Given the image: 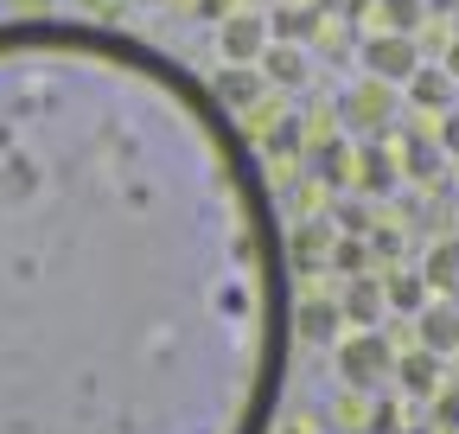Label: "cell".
<instances>
[{"mask_svg":"<svg viewBox=\"0 0 459 434\" xmlns=\"http://www.w3.org/2000/svg\"><path fill=\"white\" fill-rule=\"evenodd\" d=\"M287 333L211 83L108 20L0 26V434H262Z\"/></svg>","mask_w":459,"mask_h":434,"instance_id":"obj_1","label":"cell"},{"mask_svg":"<svg viewBox=\"0 0 459 434\" xmlns=\"http://www.w3.org/2000/svg\"><path fill=\"white\" fill-rule=\"evenodd\" d=\"M338 384H344V390H358V396L395 384V345L377 333V326H358V333H344V339H338Z\"/></svg>","mask_w":459,"mask_h":434,"instance_id":"obj_2","label":"cell"},{"mask_svg":"<svg viewBox=\"0 0 459 434\" xmlns=\"http://www.w3.org/2000/svg\"><path fill=\"white\" fill-rule=\"evenodd\" d=\"M358 65H364V77H377V83H409L415 71H421V51H415V32H370L364 45H358Z\"/></svg>","mask_w":459,"mask_h":434,"instance_id":"obj_3","label":"cell"},{"mask_svg":"<svg viewBox=\"0 0 459 434\" xmlns=\"http://www.w3.org/2000/svg\"><path fill=\"white\" fill-rule=\"evenodd\" d=\"M268 13H237L230 7L217 20V51H223V65H262V51H268Z\"/></svg>","mask_w":459,"mask_h":434,"instance_id":"obj_4","label":"cell"},{"mask_svg":"<svg viewBox=\"0 0 459 434\" xmlns=\"http://www.w3.org/2000/svg\"><path fill=\"white\" fill-rule=\"evenodd\" d=\"M389 90L395 83H377V77H364L358 90H344L338 96V116H344V128H358V135H383L389 128Z\"/></svg>","mask_w":459,"mask_h":434,"instance_id":"obj_5","label":"cell"},{"mask_svg":"<svg viewBox=\"0 0 459 434\" xmlns=\"http://www.w3.org/2000/svg\"><path fill=\"white\" fill-rule=\"evenodd\" d=\"M262 90H268L262 65H223V71L211 77V96H217L223 116H249V108L262 102Z\"/></svg>","mask_w":459,"mask_h":434,"instance_id":"obj_6","label":"cell"},{"mask_svg":"<svg viewBox=\"0 0 459 434\" xmlns=\"http://www.w3.org/2000/svg\"><path fill=\"white\" fill-rule=\"evenodd\" d=\"M415 333H421V345H428V352L453 358V352H459V300H453V294L428 300V307L415 313Z\"/></svg>","mask_w":459,"mask_h":434,"instance_id":"obj_7","label":"cell"},{"mask_svg":"<svg viewBox=\"0 0 459 434\" xmlns=\"http://www.w3.org/2000/svg\"><path fill=\"white\" fill-rule=\"evenodd\" d=\"M287 319H294V333H300L307 345H332V339H338V326H344V307H338V300L307 294V300L287 307Z\"/></svg>","mask_w":459,"mask_h":434,"instance_id":"obj_8","label":"cell"},{"mask_svg":"<svg viewBox=\"0 0 459 434\" xmlns=\"http://www.w3.org/2000/svg\"><path fill=\"white\" fill-rule=\"evenodd\" d=\"M262 77H268L274 90H300V83L313 77L307 45H294V39H268V51H262Z\"/></svg>","mask_w":459,"mask_h":434,"instance_id":"obj_9","label":"cell"},{"mask_svg":"<svg viewBox=\"0 0 459 434\" xmlns=\"http://www.w3.org/2000/svg\"><path fill=\"white\" fill-rule=\"evenodd\" d=\"M440 377H446V358L415 345L409 358H395V384L409 390V396H440Z\"/></svg>","mask_w":459,"mask_h":434,"instance_id":"obj_10","label":"cell"},{"mask_svg":"<svg viewBox=\"0 0 459 434\" xmlns=\"http://www.w3.org/2000/svg\"><path fill=\"white\" fill-rule=\"evenodd\" d=\"M402 90H409V102H415V108H434V116H446V108L459 102V83H453V71H446V65H421Z\"/></svg>","mask_w":459,"mask_h":434,"instance_id":"obj_11","label":"cell"},{"mask_svg":"<svg viewBox=\"0 0 459 434\" xmlns=\"http://www.w3.org/2000/svg\"><path fill=\"white\" fill-rule=\"evenodd\" d=\"M338 307H344V319H351V326H377L383 307H389V294H383V282L351 275V282H344V294H338Z\"/></svg>","mask_w":459,"mask_h":434,"instance_id":"obj_12","label":"cell"},{"mask_svg":"<svg viewBox=\"0 0 459 434\" xmlns=\"http://www.w3.org/2000/svg\"><path fill=\"white\" fill-rule=\"evenodd\" d=\"M319 20H325V7H319V0H313V7H294V0L268 7V32H274V39H294V45H307V39L319 32Z\"/></svg>","mask_w":459,"mask_h":434,"instance_id":"obj_13","label":"cell"},{"mask_svg":"<svg viewBox=\"0 0 459 434\" xmlns=\"http://www.w3.org/2000/svg\"><path fill=\"white\" fill-rule=\"evenodd\" d=\"M421 282L434 294H459V237H440L428 256H421Z\"/></svg>","mask_w":459,"mask_h":434,"instance_id":"obj_14","label":"cell"},{"mask_svg":"<svg viewBox=\"0 0 459 434\" xmlns=\"http://www.w3.org/2000/svg\"><path fill=\"white\" fill-rule=\"evenodd\" d=\"M370 13H377V26H383V32H421L428 0H370Z\"/></svg>","mask_w":459,"mask_h":434,"instance_id":"obj_15","label":"cell"},{"mask_svg":"<svg viewBox=\"0 0 459 434\" xmlns=\"http://www.w3.org/2000/svg\"><path fill=\"white\" fill-rule=\"evenodd\" d=\"M383 294H389V313H421V307L434 300V288H428L421 275H389Z\"/></svg>","mask_w":459,"mask_h":434,"instance_id":"obj_16","label":"cell"},{"mask_svg":"<svg viewBox=\"0 0 459 434\" xmlns=\"http://www.w3.org/2000/svg\"><path fill=\"white\" fill-rule=\"evenodd\" d=\"M351 173H358L364 192H389V186H395V167H389V153H383V147H364Z\"/></svg>","mask_w":459,"mask_h":434,"instance_id":"obj_17","label":"cell"},{"mask_svg":"<svg viewBox=\"0 0 459 434\" xmlns=\"http://www.w3.org/2000/svg\"><path fill=\"white\" fill-rule=\"evenodd\" d=\"M313 167L332 179V186H344V179H351V147H344V141H332V147H319L313 153Z\"/></svg>","mask_w":459,"mask_h":434,"instance_id":"obj_18","label":"cell"},{"mask_svg":"<svg viewBox=\"0 0 459 434\" xmlns=\"http://www.w3.org/2000/svg\"><path fill=\"white\" fill-rule=\"evenodd\" d=\"M262 147H268V153H294V147H300V122H294V116H281L274 135H268Z\"/></svg>","mask_w":459,"mask_h":434,"instance_id":"obj_19","label":"cell"},{"mask_svg":"<svg viewBox=\"0 0 459 434\" xmlns=\"http://www.w3.org/2000/svg\"><path fill=\"white\" fill-rule=\"evenodd\" d=\"M364 256H370V249H364L358 237H351V243H338V249H332V262H338V268H351V275H358V268H364Z\"/></svg>","mask_w":459,"mask_h":434,"instance_id":"obj_20","label":"cell"},{"mask_svg":"<svg viewBox=\"0 0 459 434\" xmlns=\"http://www.w3.org/2000/svg\"><path fill=\"white\" fill-rule=\"evenodd\" d=\"M325 13H338V20H364L370 13V0H319Z\"/></svg>","mask_w":459,"mask_h":434,"instance_id":"obj_21","label":"cell"},{"mask_svg":"<svg viewBox=\"0 0 459 434\" xmlns=\"http://www.w3.org/2000/svg\"><path fill=\"white\" fill-rule=\"evenodd\" d=\"M440 167V147H409V173H434Z\"/></svg>","mask_w":459,"mask_h":434,"instance_id":"obj_22","label":"cell"},{"mask_svg":"<svg viewBox=\"0 0 459 434\" xmlns=\"http://www.w3.org/2000/svg\"><path fill=\"white\" fill-rule=\"evenodd\" d=\"M434 421H440V434L459 428V396H440V403H434Z\"/></svg>","mask_w":459,"mask_h":434,"instance_id":"obj_23","label":"cell"},{"mask_svg":"<svg viewBox=\"0 0 459 434\" xmlns=\"http://www.w3.org/2000/svg\"><path fill=\"white\" fill-rule=\"evenodd\" d=\"M440 147L459 153V108H446V128H440Z\"/></svg>","mask_w":459,"mask_h":434,"instance_id":"obj_24","label":"cell"},{"mask_svg":"<svg viewBox=\"0 0 459 434\" xmlns=\"http://www.w3.org/2000/svg\"><path fill=\"white\" fill-rule=\"evenodd\" d=\"M192 13H198V20H223V13H230V0H192Z\"/></svg>","mask_w":459,"mask_h":434,"instance_id":"obj_25","label":"cell"},{"mask_svg":"<svg viewBox=\"0 0 459 434\" xmlns=\"http://www.w3.org/2000/svg\"><path fill=\"white\" fill-rule=\"evenodd\" d=\"M446 71H453V83H459V39L446 45Z\"/></svg>","mask_w":459,"mask_h":434,"instance_id":"obj_26","label":"cell"},{"mask_svg":"<svg viewBox=\"0 0 459 434\" xmlns=\"http://www.w3.org/2000/svg\"><path fill=\"white\" fill-rule=\"evenodd\" d=\"M434 7H440V13H459V0H428V13H434Z\"/></svg>","mask_w":459,"mask_h":434,"instance_id":"obj_27","label":"cell"},{"mask_svg":"<svg viewBox=\"0 0 459 434\" xmlns=\"http://www.w3.org/2000/svg\"><path fill=\"white\" fill-rule=\"evenodd\" d=\"M274 434H313V428H307V421H287V428H274Z\"/></svg>","mask_w":459,"mask_h":434,"instance_id":"obj_28","label":"cell"},{"mask_svg":"<svg viewBox=\"0 0 459 434\" xmlns=\"http://www.w3.org/2000/svg\"><path fill=\"white\" fill-rule=\"evenodd\" d=\"M409 434H440V428H409Z\"/></svg>","mask_w":459,"mask_h":434,"instance_id":"obj_29","label":"cell"},{"mask_svg":"<svg viewBox=\"0 0 459 434\" xmlns=\"http://www.w3.org/2000/svg\"><path fill=\"white\" fill-rule=\"evenodd\" d=\"M141 7H166V0H141Z\"/></svg>","mask_w":459,"mask_h":434,"instance_id":"obj_30","label":"cell"},{"mask_svg":"<svg viewBox=\"0 0 459 434\" xmlns=\"http://www.w3.org/2000/svg\"><path fill=\"white\" fill-rule=\"evenodd\" d=\"M262 7H281V0H262Z\"/></svg>","mask_w":459,"mask_h":434,"instance_id":"obj_31","label":"cell"},{"mask_svg":"<svg viewBox=\"0 0 459 434\" xmlns=\"http://www.w3.org/2000/svg\"><path fill=\"white\" fill-rule=\"evenodd\" d=\"M453 358H459V352H453Z\"/></svg>","mask_w":459,"mask_h":434,"instance_id":"obj_32","label":"cell"}]
</instances>
